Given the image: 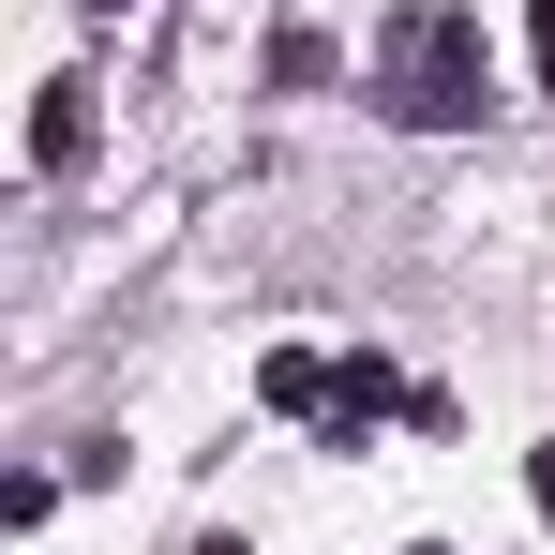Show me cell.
<instances>
[{
    "label": "cell",
    "instance_id": "6da1fadb",
    "mask_svg": "<svg viewBox=\"0 0 555 555\" xmlns=\"http://www.w3.org/2000/svg\"><path fill=\"white\" fill-rule=\"evenodd\" d=\"M361 91L405 120V135H465L480 120V91H495V46H480V15H451V0H405L390 30H375Z\"/></svg>",
    "mask_w": 555,
    "mask_h": 555
},
{
    "label": "cell",
    "instance_id": "7a4b0ae2",
    "mask_svg": "<svg viewBox=\"0 0 555 555\" xmlns=\"http://www.w3.org/2000/svg\"><path fill=\"white\" fill-rule=\"evenodd\" d=\"M91 135H105L91 76H46V105H30V166H91Z\"/></svg>",
    "mask_w": 555,
    "mask_h": 555
},
{
    "label": "cell",
    "instance_id": "3957f363",
    "mask_svg": "<svg viewBox=\"0 0 555 555\" xmlns=\"http://www.w3.org/2000/svg\"><path fill=\"white\" fill-rule=\"evenodd\" d=\"M331 375H346V361H315V346H271V361H256V405H271V421H315V405H331Z\"/></svg>",
    "mask_w": 555,
    "mask_h": 555
},
{
    "label": "cell",
    "instance_id": "277c9868",
    "mask_svg": "<svg viewBox=\"0 0 555 555\" xmlns=\"http://www.w3.org/2000/svg\"><path fill=\"white\" fill-rule=\"evenodd\" d=\"M271 91H331V30L285 15V30H271Z\"/></svg>",
    "mask_w": 555,
    "mask_h": 555
},
{
    "label": "cell",
    "instance_id": "5b68a950",
    "mask_svg": "<svg viewBox=\"0 0 555 555\" xmlns=\"http://www.w3.org/2000/svg\"><path fill=\"white\" fill-rule=\"evenodd\" d=\"M375 405H390V361H346V375H331V421H346V436H361Z\"/></svg>",
    "mask_w": 555,
    "mask_h": 555
},
{
    "label": "cell",
    "instance_id": "8992f818",
    "mask_svg": "<svg viewBox=\"0 0 555 555\" xmlns=\"http://www.w3.org/2000/svg\"><path fill=\"white\" fill-rule=\"evenodd\" d=\"M526 61H541V91H555V0H526Z\"/></svg>",
    "mask_w": 555,
    "mask_h": 555
},
{
    "label": "cell",
    "instance_id": "52a82bcc",
    "mask_svg": "<svg viewBox=\"0 0 555 555\" xmlns=\"http://www.w3.org/2000/svg\"><path fill=\"white\" fill-rule=\"evenodd\" d=\"M526 495H541V526H555V451H526Z\"/></svg>",
    "mask_w": 555,
    "mask_h": 555
},
{
    "label": "cell",
    "instance_id": "ba28073f",
    "mask_svg": "<svg viewBox=\"0 0 555 555\" xmlns=\"http://www.w3.org/2000/svg\"><path fill=\"white\" fill-rule=\"evenodd\" d=\"M405 555H451V541H405Z\"/></svg>",
    "mask_w": 555,
    "mask_h": 555
}]
</instances>
